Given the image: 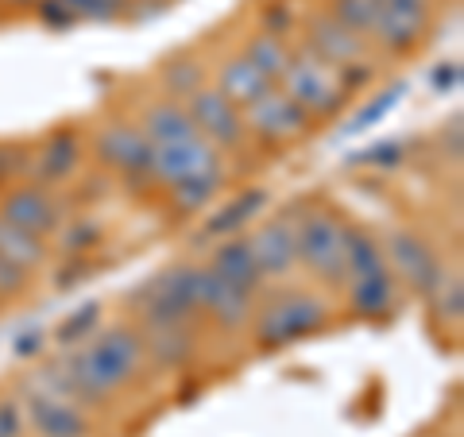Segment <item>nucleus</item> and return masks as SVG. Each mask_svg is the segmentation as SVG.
I'll use <instances>...</instances> for the list:
<instances>
[{"mask_svg": "<svg viewBox=\"0 0 464 437\" xmlns=\"http://www.w3.org/2000/svg\"><path fill=\"white\" fill-rule=\"evenodd\" d=\"M143 368H148L143 333L132 325H109L97 329L90 341L66 348V356L51 368V387L66 391L82 406H101L132 387Z\"/></svg>", "mask_w": 464, "mask_h": 437, "instance_id": "obj_1", "label": "nucleus"}, {"mask_svg": "<svg viewBox=\"0 0 464 437\" xmlns=\"http://www.w3.org/2000/svg\"><path fill=\"white\" fill-rule=\"evenodd\" d=\"M329 325V302L314 290H279L275 298H267L264 306L256 302L252 314V337L256 348H286L295 341H306L314 333H322Z\"/></svg>", "mask_w": 464, "mask_h": 437, "instance_id": "obj_2", "label": "nucleus"}, {"mask_svg": "<svg viewBox=\"0 0 464 437\" xmlns=\"http://www.w3.org/2000/svg\"><path fill=\"white\" fill-rule=\"evenodd\" d=\"M198 295H201V264H174L167 271L151 275L143 286H136L128 302L143 325H174V322H198Z\"/></svg>", "mask_w": 464, "mask_h": 437, "instance_id": "obj_3", "label": "nucleus"}, {"mask_svg": "<svg viewBox=\"0 0 464 437\" xmlns=\"http://www.w3.org/2000/svg\"><path fill=\"white\" fill-rule=\"evenodd\" d=\"M295 232H298V267H306L314 283L341 290L348 225L329 206H306L295 209Z\"/></svg>", "mask_w": 464, "mask_h": 437, "instance_id": "obj_4", "label": "nucleus"}, {"mask_svg": "<svg viewBox=\"0 0 464 437\" xmlns=\"http://www.w3.org/2000/svg\"><path fill=\"white\" fill-rule=\"evenodd\" d=\"M279 90L295 101V105L310 116V121H325V116H337L348 105V85L341 82V74L333 66H325L322 58L306 47H295L286 58L283 78L275 82Z\"/></svg>", "mask_w": 464, "mask_h": 437, "instance_id": "obj_5", "label": "nucleus"}, {"mask_svg": "<svg viewBox=\"0 0 464 437\" xmlns=\"http://www.w3.org/2000/svg\"><path fill=\"white\" fill-rule=\"evenodd\" d=\"M302 47L314 51L325 66L337 70L348 90L372 78V43L364 35L348 32L329 8L314 12V16L306 20V39H302Z\"/></svg>", "mask_w": 464, "mask_h": 437, "instance_id": "obj_6", "label": "nucleus"}, {"mask_svg": "<svg viewBox=\"0 0 464 437\" xmlns=\"http://www.w3.org/2000/svg\"><path fill=\"white\" fill-rule=\"evenodd\" d=\"M380 248H383L387 267L399 279L402 290H411V295H418V298L433 295V286H438L441 275H445V264H441V256L430 248L426 237H418L414 228H387Z\"/></svg>", "mask_w": 464, "mask_h": 437, "instance_id": "obj_7", "label": "nucleus"}, {"mask_svg": "<svg viewBox=\"0 0 464 437\" xmlns=\"http://www.w3.org/2000/svg\"><path fill=\"white\" fill-rule=\"evenodd\" d=\"M186 112L198 128V136H206L217 151H237L248 140V128H244V112L232 105V101L217 90V85H201L186 97Z\"/></svg>", "mask_w": 464, "mask_h": 437, "instance_id": "obj_8", "label": "nucleus"}, {"mask_svg": "<svg viewBox=\"0 0 464 437\" xmlns=\"http://www.w3.org/2000/svg\"><path fill=\"white\" fill-rule=\"evenodd\" d=\"M93 155L101 167H109L124 179H151V155L155 148L148 136L140 132V124L112 121L93 136Z\"/></svg>", "mask_w": 464, "mask_h": 437, "instance_id": "obj_9", "label": "nucleus"}, {"mask_svg": "<svg viewBox=\"0 0 464 437\" xmlns=\"http://www.w3.org/2000/svg\"><path fill=\"white\" fill-rule=\"evenodd\" d=\"M240 112H244V128H248V136L264 140V143H290V140L306 136L310 124H314L310 116L279 90V85H271L264 97H256L252 105L240 109Z\"/></svg>", "mask_w": 464, "mask_h": 437, "instance_id": "obj_10", "label": "nucleus"}, {"mask_svg": "<svg viewBox=\"0 0 464 437\" xmlns=\"http://www.w3.org/2000/svg\"><path fill=\"white\" fill-rule=\"evenodd\" d=\"M225 170V155L213 148L206 136H186V140H174L155 148L151 155V179L163 186L174 182H186V179H198V174H217Z\"/></svg>", "mask_w": 464, "mask_h": 437, "instance_id": "obj_11", "label": "nucleus"}, {"mask_svg": "<svg viewBox=\"0 0 464 437\" xmlns=\"http://www.w3.org/2000/svg\"><path fill=\"white\" fill-rule=\"evenodd\" d=\"M24 422L39 437H90V414H85V406L70 399L66 391L47 387V384L27 395Z\"/></svg>", "mask_w": 464, "mask_h": 437, "instance_id": "obj_12", "label": "nucleus"}, {"mask_svg": "<svg viewBox=\"0 0 464 437\" xmlns=\"http://www.w3.org/2000/svg\"><path fill=\"white\" fill-rule=\"evenodd\" d=\"M0 217H5L8 225L32 232V237H39V240L54 237V232L63 228V221H66L54 190L51 186H39V182H27V186L8 190L5 198H0Z\"/></svg>", "mask_w": 464, "mask_h": 437, "instance_id": "obj_13", "label": "nucleus"}, {"mask_svg": "<svg viewBox=\"0 0 464 437\" xmlns=\"http://www.w3.org/2000/svg\"><path fill=\"white\" fill-rule=\"evenodd\" d=\"M256 298H259V295L225 283L209 264H201V295H198V310H201V317H209L217 329H225V333L248 329V325H252V314H256Z\"/></svg>", "mask_w": 464, "mask_h": 437, "instance_id": "obj_14", "label": "nucleus"}, {"mask_svg": "<svg viewBox=\"0 0 464 437\" xmlns=\"http://www.w3.org/2000/svg\"><path fill=\"white\" fill-rule=\"evenodd\" d=\"M248 248L256 256L264 279H283L298 267V232H295V209L279 217H267L248 232Z\"/></svg>", "mask_w": 464, "mask_h": 437, "instance_id": "obj_15", "label": "nucleus"}, {"mask_svg": "<svg viewBox=\"0 0 464 437\" xmlns=\"http://www.w3.org/2000/svg\"><path fill=\"white\" fill-rule=\"evenodd\" d=\"M341 290L348 298V310H353L356 317H368V322H383V317H391L399 310V298H402V286H399L395 275H391V267L344 279Z\"/></svg>", "mask_w": 464, "mask_h": 437, "instance_id": "obj_16", "label": "nucleus"}, {"mask_svg": "<svg viewBox=\"0 0 464 437\" xmlns=\"http://www.w3.org/2000/svg\"><path fill=\"white\" fill-rule=\"evenodd\" d=\"M143 353L148 364L163 372H179L198 356V322H174V325H143Z\"/></svg>", "mask_w": 464, "mask_h": 437, "instance_id": "obj_17", "label": "nucleus"}, {"mask_svg": "<svg viewBox=\"0 0 464 437\" xmlns=\"http://www.w3.org/2000/svg\"><path fill=\"white\" fill-rule=\"evenodd\" d=\"M430 32V12H395V8H375L372 43L387 54H411L426 43Z\"/></svg>", "mask_w": 464, "mask_h": 437, "instance_id": "obj_18", "label": "nucleus"}, {"mask_svg": "<svg viewBox=\"0 0 464 437\" xmlns=\"http://www.w3.org/2000/svg\"><path fill=\"white\" fill-rule=\"evenodd\" d=\"M209 267L221 275L225 283L240 286V290H252V295H259L264 290V271H259L252 248H248V237H225L217 240V248L209 252Z\"/></svg>", "mask_w": 464, "mask_h": 437, "instance_id": "obj_19", "label": "nucleus"}, {"mask_svg": "<svg viewBox=\"0 0 464 437\" xmlns=\"http://www.w3.org/2000/svg\"><path fill=\"white\" fill-rule=\"evenodd\" d=\"M32 167H35V179L39 186H58L66 179H74L78 167H82V136L63 128L43 140V148L32 155Z\"/></svg>", "mask_w": 464, "mask_h": 437, "instance_id": "obj_20", "label": "nucleus"}, {"mask_svg": "<svg viewBox=\"0 0 464 437\" xmlns=\"http://www.w3.org/2000/svg\"><path fill=\"white\" fill-rule=\"evenodd\" d=\"M264 209H267V190H264V186H248V190H240L232 201H225V206L217 209L206 225H201L198 240H225V237H237V232L248 228Z\"/></svg>", "mask_w": 464, "mask_h": 437, "instance_id": "obj_21", "label": "nucleus"}, {"mask_svg": "<svg viewBox=\"0 0 464 437\" xmlns=\"http://www.w3.org/2000/svg\"><path fill=\"white\" fill-rule=\"evenodd\" d=\"M140 132L148 136L151 148H163V143L174 140H186V136H198V128L186 112V101L179 97H155L148 109L140 116Z\"/></svg>", "mask_w": 464, "mask_h": 437, "instance_id": "obj_22", "label": "nucleus"}, {"mask_svg": "<svg viewBox=\"0 0 464 437\" xmlns=\"http://www.w3.org/2000/svg\"><path fill=\"white\" fill-rule=\"evenodd\" d=\"M217 90H221L237 109H248L256 97H264L271 90V82L259 74L244 54H232L221 63V70H217Z\"/></svg>", "mask_w": 464, "mask_h": 437, "instance_id": "obj_23", "label": "nucleus"}, {"mask_svg": "<svg viewBox=\"0 0 464 437\" xmlns=\"http://www.w3.org/2000/svg\"><path fill=\"white\" fill-rule=\"evenodd\" d=\"M0 259L16 264L20 271H35L47 264V240H39L32 232L8 225L5 217H0Z\"/></svg>", "mask_w": 464, "mask_h": 437, "instance_id": "obj_24", "label": "nucleus"}, {"mask_svg": "<svg viewBox=\"0 0 464 437\" xmlns=\"http://www.w3.org/2000/svg\"><path fill=\"white\" fill-rule=\"evenodd\" d=\"M244 58H248V63L259 70V74H264L271 85L283 78V70H286V58H290V43L283 39V35H275V32H264V27H259V32L244 43Z\"/></svg>", "mask_w": 464, "mask_h": 437, "instance_id": "obj_25", "label": "nucleus"}, {"mask_svg": "<svg viewBox=\"0 0 464 437\" xmlns=\"http://www.w3.org/2000/svg\"><path fill=\"white\" fill-rule=\"evenodd\" d=\"M221 182H225V170L198 174V179H186V182L167 186V198H170V206L179 209V213H201L217 194H221Z\"/></svg>", "mask_w": 464, "mask_h": 437, "instance_id": "obj_26", "label": "nucleus"}, {"mask_svg": "<svg viewBox=\"0 0 464 437\" xmlns=\"http://www.w3.org/2000/svg\"><path fill=\"white\" fill-rule=\"evenodd\" d=\"M433 306V317L445 325V329H460L464 322V283H460V271H445L441 283L433 286L430 295Z\"/></svg>", "mask_w": 464, "mask_h": 437, "instance_id": "obj_27", "label": "nucleus"}, {"mask_svg": "<svg viewBox=\"0 0 464 437\" xmlns=\"http://www.w3.org/2000/svg\"><path fill=\"white\" fill-rule=\"evenodd\" d=\"M402 93H406V82H395V85H387L383 93H375L372 101H364V105L348 116V124L341 128V136H356V132H368V128H375L402 101Z\"/></svg>", "mask_w": 464, "mask_h": 437, "instance_id": "obj_28", "label": "nucleus"}, {"mask_svg": "<svg viewBox=\"0 0 464 437\" xmlns=\"http://www.w3.org/2000/svg\"><path fill=\"white\" fill-rule=\"evenodd\" d=\"M101 310H105V306H101V302H85L82 310L70 314L66 322L54 329V341H58V348H74V345H82V341H90L93 333L101 329Z\"/></svg>", "mask_w": 464, "mask_h": 437, "instance_id": "obj_29", "label": "nucleus"}, {"mask_svg": "<svg viewBox=\"0 0 464 437\" xmlns=\"http://www.w3.org/2000/svg\"><path fill=\"white\" fill-rule=\"evenodd\" d=\"M58 5L66 8L70 24H78V20L105 24V20H121V16H128L132 0H58Z\"/></svg>", "mask_w": 464, "mask_h": 437, "instance_id": "obj_30", "label": "nucleus"}, {"mask_svg": "<svg viewBox=\"0 0 464 437\" xmlns=\"http://www.w3.org/2000/svg\"><path fill=\"white\" fill-rule=\"evenodd\" d=\"M163 85H167V97L186 101L194 90H201V66L190 63V58H167V66H163Z\"/></svg>", "mask_w": 464, "mask_h": 437, "instance_id": "obj_31", "label": "nucleus"}, {"mask_svg": "<svg viewBox=\"0 0 464 437\" xmlns=\"http://www.w3.org/2000/svg\"><path fill=\"white\" fill-rule=\"evenodd\" d=\"M402 143L399 140H380L364 151H353L348 155V167H360V170H395L402 167Z\"/></svg>", "mask_w": 464, "mask_h": 437, "instance_id": "obj_32", "label": "nucleus"}, {"mask_svg": "<svg viewBox=\"0 0 464 437\" xmlns=\"http://www.w3.org/2000/svg\"><path fill=\"white\" fill-rule=\"evenodd\" d=\"M329 12L337 16L348 32L356 35H372V24H375V0H329ZM372 43V39H368Z\"/></svg>", "mask_w": 464, "mask_h": 437, "instance_id": "obj_33", "label": "nucleus"}, {"mask_svg": "<svg viewBox=\"0 0 464 437\" xmlns=\"http://www.w3.org/2000/svg\"><path fill=\"white\" fill-rule=\"evenodd\" d=\"M58 232H63V248L70 256H74V252H90V248L101 240V225L90 221V217H78V221H70V225L63 221V228H58Z\"/></svg>", "mask_w": 464, "mask_h": 437, "instance_id": "obj_34", "label": "nucleus"}, {"mask_svg": "<svg viewBox=\"0 0 464 437\" xmlns=\"http://www.w3.org/2000/svg\"><path fill=\"white\" fill-rule=\"evenodd\" d=\"M460 63H457V58H449V63H438V66H433V74H430V85H433V90H438V93H453L457 90V85H460Z\"/></svg>", "mask_w": 464, "mask_h": 437, "instance_id": "obj_35", "label": "nucleus"}, {"mask_svg": "<svg viewBox=\"0 0 464 437\" xmlns=\"http://www.w3.org/2000/svg\"><path fill=\"white\" fill-rule=\"evenodd\" d=\"M24 433V411L16 399H0V437H20Z\"/></svg>", "mask_w": 464, "mask_h": 437, "instance_id": "obj_36", "label": "nucleus"}, {"mask_svg": "<svg viewBox=\"0 0 464 437\" xmlns=\"http://www.w3.org/2000/svg\"><path fill=\"white\" fill-rule=\"evenodd\" d=\"M438 140H441V155L453 159V163H460V116H453V121L441 124Z\"/></svg>", "mask_w": 464, "mask_h": 437, "instance_id": "obj_37", "label": "nucleus"}, {"mask_svg": "<svg viewBox=\"0 0 464 437\" xmlns=\"http://www.w3.org/2000/svg\"><path fill=\"white\" fill-rule=\"evenodd\" d=\"M43 348H47V333H43V329H32V333H24V337L12 345V353H16V356H39Z\"/></svg>", "mask_w": 464, "mask_h": 437, "instance_id": "obj_38", "label": "nucleus"}, {"mask_svg": "<svg viewBox=\"0 0 464 437\" xmlns=\"http://www.w3.org/2000/svg\"><path fill=\"white\" fill-rule=\"evenodd\" d=\"M375 8H395V12H430V0H375Z\"/></svg>", "mask_w": 464, "mask_h": 437, "instance_id": "obj_39", "label": "nucleus"}, {"mask_svg": "<svg viewBox=\"0 0 464 437\" xmlns=\"http://www.w3.org/2000/svg\"><path fill=\"white\" fill-rule=\"evenodd\" d=\"M5 170H8V155L0 151V179H5Z\"/></svg>", "mask_w": 464, "mask_h": 437, "instance_id": "obj_40", "label": "nucleus"}]
</instances>
